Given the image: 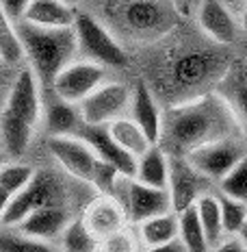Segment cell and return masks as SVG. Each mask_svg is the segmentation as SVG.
<instances>
[{"label": "cell", "instance_id": "1", "mask_svg": "<svg viewBox=\"0 0 247 252\" xmlns=\"http://www.w3.org/2000/svg\"><path fill=\"white\" fill-rule=\"evenodd\" d=\"M236 126L239 122L221 96H202L165 115L161 139L169 146V157H185L199 146L234 137ZM167 146L161 148L167 150Z\"/></svg>", "mask_w": 247, "mask_h": 252}, {"label": "cell", "instance_id": "2", "mask_svg": "<svg viewBox=\"0 0 247 252\" xmlns=\"http://www.w3.org/2000/svg\"><path fill=\"white\" fill-rule=\"evenodd\" d=\"M18 35L22 41L24 55L30 61V70L35 72L37 81L52 85L56 74L67 67L78 55V41L74 29L46 31L30 24H18Z\"/></svg>", "mask_w": 247, "mask_h": 252}, {"label": "cell", "instance_id": "3", "mask_svg": "<svg viewBox=\"0 0 247 252\" xmlns=\"http://www.w3.org/2000/svg\"><path fill=\"white\" fill-rule=\"evenodd\" d=\"M74 35L78 41V52L85 57V61L98 63L102 67H124L128 63V55H126L124 46L91 13H76Z\"/></svg>", "mask_w": 247, "mask_h": 252}, {"label": "cell", "instance_id": "4", "mask_svg": "<svg viewBox=\"0 0 247 252\" xmlns=\"http://www.w3.org/2000/svg\"><path fill=\"white\" fill-rule=\"evenodd\" d=\"M245 155H247V150L239 139L225 137V139L213 141V144L199 146V148L191 150L189 155H185V159L204 181L217 183L219 185Z\"/></svg>", "mask_w": 247, "mask_h": 252}, {"label": "cell", "instance_id": "5", "mask_svg": "<svg viewBox=\"0 0 247 252\" xmlns=\"http://www.w3.org/2000/svg\"><path fill=\"white\" fill-rule=\"evenodd\" d=\"M61 200H63V189L59 185V181L50 174L37 172V176L33 178V183L11 200L4 218L0 220V226L15 228L20 222H24L30 213L39 211V209L63 207Z\"/></svg>", "mask_w": 247, "mask_h": 252}, {"label": "cell", "instance_id": "6", "mask_svg": "<svg viewBox=\"0 0 247 252\" xmlns=\"http://www.w3.org/2000/svg\"><path fill=\"white\" fill-rule=\"evenodd\" d=\"M130 102H133L130 87H126L124 83H104L78 104V111H81L82 124L109 126L130 113Z\"/></svg>", "mask_w": 247, "mask_h": 252}, {"label": "cell", "instance_id": "7", "mask_svg": "<svg viewBox=\"0 0 247 252\" xmlns=\"http://www.w3.org/2000/svg\"><path fill=\"white\" fill-rule=\"evenodd\" d=\"M115 200H119L126 215H128V220L135 222L137 226L148 222L152 218H159V215L173 211L169 189L145 187L141 183H137L135 178H124Z\"/></svg>", "mask_w": 247, "mask_h": 252}, {"label": "cell", "instance_id": "8", "mask_svg": "<svg viewBox=\"0 0 247 252\" xmlns=\"http://www.w3.org/2000/svg\"><path fill=\"white\" fill-rule=\"evenodd\" d=\"M104 76H107V72H104L102 65L78 59V61H72L67 67H63L55 81H52L50 89L61 100L78 107L100 85H104Z\"/></svg>", "mask_w": 247, "mask_h": 252}, {"label": "cell", "instance_id": "9", "mask_svg": "<svg viewBox=\"0 0 247 252\" xmlns=\"http://www.w3.org/2000/svg\"><path fill=\"white\" fill-rule=\"evenodd\" d=\"M4 109L9 113L18 115L24 122H28L33 128L41 122V118H44V102H41V94H39V81L30 67L20 70V74L15 76L13 85L9 89Z\"/></svg>", "mask_w": 247, "mask_h": 252}, {"label": "cell", "instance_id": "10", "mask_svg": "<svg viewBox=\"0 0 247 252\" xmlns=\"http://www.w3.org/2000/svg\"><path fill=\"white\" fill-rule=\"evenodd\" d=\"M82 222H85L89 233L102 244V241L122 233L126 228V222H128V215H126L119 200L109 196H98L85 209Z\"/></svg>", "mask_w": 247, "mask_h": 252}, {"label": "cell", "instance_id": "11", "mask_svg": "<svg viewBox=\"0 0 247 252\" xmlns=\"http://www.w3.org/2000/svg\"><path fill=\"white\" fill-rule=\"evenodd\" d=\"M169 196L173 213H182L195 207L197 198L206 193L204 178L187 163L185 157H169Z\"/></svg>", "mask_w": 247, "mask_h": 252}, {"label": "cell", "instance_id": "12", "mask_svg": "<svg viewBox=\"0 0 247 252\" xmlns=\"http://www.w3.org/2000/svg\"><path fill=\"white\" fill-rule=\"evenodd\" d=\"M78 137H81L89 148L93 150V155L98 157V161L113 165L115 170H117L122 176H126V178H135V174H137V159L115 144L113 137L109 135L107 126L82 124Z\"/></svg>", "mask_w": 247, "mask_h": 252}, {"label": "cell", "instance_id": "13", "mask_svg": "<svg viewBox=\"0 0 247 252\" xmlns=\"http://www.w3.org/2000/svg\"><path fill=\"white\" fill-rule=\"evenodd\" d=\"M48 150L59 163L78 181H91L98 157L81 137H50Z\"/></svg>", "mask_w": 247, "mask_h": 252}, {"label": "cell", "instance_id": "14", "mask_svg": "<svg viewBox=\"0 0 247 252\" xmlns=\"http://www.w3.org/2000/svg\"><path fill=\"white\" fill-rule=\"evenodd\" d=\"M133 122L145 133L152 146L161 144V133H163V115L161 109L154 100V94L148 83L139 81L133 89V102H130V115Z\"/></svg>", "mask_w": 247, "mask_h": 252}, {"label": "cell", "instance_id": "15", "mask_svg": "<svg viewBox=\"0 0 247 252\" xmlns=\"http://www.w3.org/2000/svg\"><path fill=\"white\" fill-rule=\"evenodd\" d=\"M197 24L204 33L208 35L217 44H232L239 33V24H236L232 11L228 9L225 2H208L197 4Z\"/></svg>", "mask_w": 247, "mask_h": 252}, {"label": "cell", "instance_id": "16", "mask_svg": "<svg viewBox=\"0 0 247 252\" xmlns=\"http://www.w3.org/2000/svg\"><path fill=\"white\" fill-rule=\"evenodd\" d=\"M70 213H67L65 207H46L39 209V211L30 213L24 222H20L13 230H18L20 235H26V237H33L39 241H50L61 237L63 230L70 224Z\"/></svg>", "mask_w": 247, "mask_h": 252}, {"label": "cell", "instance_id": "17", "mask_svg": "<svg viewBox=\"0 0 247 252\" xmlns=\"http://www.w3.org/2000/svg\"><path fill=\"white\" fill-rule=\"evenodd\" d=\"M215 72V55L210 52H187L171 63V81L180 89H195Z\"/></svg>", "mask_w": 247, "mask_h": 252}, {"label": "cell", "instance_id": "18", "mask_svg": "<svg viewBox=\"0 0 247 252\" xmlns=\"http://www.w3.org/2000/svg\"><path fill=\"white\" fill-rule=\"evenodd\" d=\"M76 13L70 4L59 0H30L24 22L46 31H63L74 29Z\"/></svg>", "mask_w": 247, "mask_h": 252}, {"label": "cell", "instance_id": "19", "mask_svg": "<svg viewBox=\"0 0 247 252\" xmlns=\"http://www.w3.org/2000/svg\"><path fill=\"white\" fill-rule=\"evenodd\" d=\"M44 120L52 137H78L82 128V118L76 104L61 100L55 94L44 104Z\"/></svg>", "mask_w": 247, "mask_h": 252}, {"label": "cell", "instance_id": "20", "mask_svg": "<svg viewBox=\"0 0 247 252\" xmlns=\"http://www.w3.org/2000/svg\"><path fill=\"white\" fill-rule=\"evenodd\" d=\"M169 9L159 2H130L124 9V22L139 35H156L165 29Z\"/></svg>", "mask_w": 247, "mask_h": 252}, {"label": "cell", "instance_id": "21", "mask_svg": "<svg viewBox=\"0 0 247 252\" xmlns=\"http://www.w3.org/2000/svg\"><path fill=\"white\" fill-rule=\"evenodd\" d=\"M135 181L152 189L169 187V155L161 146H152L137 159Z\"/></svg>", "mask_w": 247, "mask_h": 252}, {"label": "cell", "instance_id": "22", "mask_svg": "<svg viewBox=\"0 0 247 252\" xmlns=\"http://www.w3.org/2000/svg\"><path fill=\"white\" fill-rule=\"evenodd\" d=\"M33 130L35 128L28 122H24L18 115L2 109V113H0V139H2L4 150L11 157H22L28 150L30 139H33Z\"/></svg>", "mask_w": 247, "mask_h": 252}, {"label": "cell", "instance_id": "23", "mask_svg": "<svg viewBox=\"0 0 247 252\" xmlns=\"http://www.w3.org/2000/svg\"><path fill=\"white\" fill-rule=\"evenodd\" d=\"M223 100L234 113L236 122L247 126V67L245 65H234L232 72L225 76L223 85Z\"/></svg>", "mask_w": 247, "mask_h": 252}, {"label": "cell", "instance_id": "24", "mask_svg": "<svg viewBox=\"0 0 247 252\" xmlns=\"http://www.w3.org/2000/svg\"><path fill=\"white\" fill-rule=\"evenodd\" d=\"M107 130L113 137L115 144H117L122 150L128 152V155H133L135 159H139L143 152H148L152 148V144H150V139L145 137V133L128 118V115L122 120H115L113 124H109Z\"/></svg>", "mask_w": 247, "mask_h": 252}, {"label": "cell", "instance_id": "25", "mask_svg": "<svg viewBox=\"0 0 247 252\" xmlns=\"http://www.w3.org/2000/svg\"><path fill=\"white\" fill-rule=\"evenodd\" d=\"M178 233H180V222H178V215L173 211L139 224V237L145 248H156V246L176 241Z\"/></svg>", "mask_w": 247, "mask_h": 252}, {"label": "cell", "instance_id": "26", "mask_svg": "<svg viewBox=\"0 0 247 252\" xmlns=\"http://www.w3.org/2000/svg\"><path fill=\"white\" fill-rule=\"evenodd\" d=\"M195 211L199 218V224H202L204 233H206V239L213 246H217L219 241L223 239V228H221V211H219V200L217 193L206 191L197 198L195 202Z\"/></svg>", "mask_w": 247, "mask_h": 252}, {"label": "cell", "instance_id": "27", "mask_svg": "<svg viewBox=\"0 0 247 252\" xmlns=\"http://www.w3.org/2000/svg\"><path fill=\"white\" fill-rule=\"evenodd\" d=\"M178 222H180V233H178V239L182 241L187 252H210L206 233H204L202 224H199L197 211L195 207L187 209V211L178 213Z\"/></svg>", "mask_w": 247, "mask_h": 252}, {"label": "cell", "instance_id": "28", "mask_svg": "<svg viewBox=\"0 0 247 252\" xmlns=\"http://www.w3.org/2000/svg\"><path fill=\"white\" fill-rule=\"evenodd\" d=\"M100 241L87 230L82 220H72L61 235L59 252H96Z\"/></svg>", "mask_w": 247, "mask_h": 252}, {"label": "cell", "instance_id": "29", "mask_svg": "<svg viewBox=\"0 0 247 252\" xmlns=\"http://www.w3.org/2000/svg\"><path fill=\"white\" fill-rule=\"evenodd\" d=\"M217 200H219V211H221L223 237H239L247 222V204L223 196V193H217Z\"/></svg>", "mask_w": 247, "mask_h": 252}, {"label": "cell", "instance_id": "30", "mask_svg": "<svg viewBox=\"0 0 247 252\" xmlns=\"http://www.w3.org/2000/svg\"><path fill=\"white\" fill-rule=\"evenodd\" d=\"M0 57L2 63H20L24 59V48L18 35V26H15L0 9Z\"/></svg>", "mask_w": 247, "mask_h": 252}, {"label": "cell", "instance_id": "31", "mask_svg": "<svg viewBox=\"0 0 247 252\" xmlns=\"http://www.w3.org/2000/svg\"><path fill=\"white\" fill-rule=\"evenodd\" d=\"M0 252H59L48 241L20 235L13 228H0Z\"/></svg>", "mask_w": 247, "mask_h": 252}, {"label": "cell", "instance_id": "32", "mask_svg": "<svg viewBox=\"0 0 247 252\" xmlns=\"http://www.w3.org/2000/svg\"><path fill=\"white\" fill-rule=\"evenodd\" d=\"M35 176H37V172H35L30 165L9 163V165L0 167V185L7 189L13 198L18 196L20 191H24V189L33 183Z\"/></svg>", "mask_w": 247, "mask_h": 252}, {"label": "cell", "instance_id": "33", "mask_svg": "<svg viewBox=\"0 0 247 252\" xmlns=\"http://www.w3.org/2000/svg\"><path fill=\"white\" fill-rule=\"evenodd\" d=\"M217 187H219V193L247 204V155L232 167V172Z\"/></svg>", "mask_w": 247, "mask_h": 252}, {"label": "cell", "instance_id": "34", "mask_svg": "<svg viewBox=\"0 0 247 252\" xmlns=\"http://www.w3.org/2000/svg\"><path fill=\"white\" fill-rule=\"evenodd\" d=\"M124 178L117 170H115L113 165L109 163H102V161H98L96 170H93V176H91V185L100 191V196H109V198H115L119 191V187H122Z\"/></svg>", "mask_w": 247, "mask_h": 252}, {"label": "cell", "instance_id": "35", "mask_svg": "<svg viewBox=\"0 0 247 252\" xmlns=\"http://www.w3.org/2000/svg\"><path fill=\"white\" fill-rule=\"evenodd\" d=\"M28 4H30L28 0H2V2H0V9H2V13L18 26V24L24 22L26 11H28Z\"/></svg>", "mask_w": 247, "mask_h": 252}, {"label": "cell", "instance_id": "36", "mask_svg": "<svg viewBox=\"0 0 247 252\" xmlns=\"http://www.w3.org/2000/svg\"><path fill=\"white\" fill-rule=\"evenodd\" d=\"M102 250L104 252H137V244H135V239L130 237L126 230H122L119 235H115V237L111 239H107V241H102Z\"/></svg>", "mask_w": 247, "mask_h": 252}, {"label": "cell", "instance_id": "37", "mask_svg": "<svg viewBox=\"0 0 247 252\" xmlns=\"http://www.w3.org/2000/svg\"><path fill=\"white\" fill-rule=\"evenodd\" d=\"M210 252H247V246L241 241V237H223L217 246H213Z\"/></svg>", "mask_w": 247, "mask_h": 252}, {"label": "cell", "instance_id": "38", "mask_svg": "<svg viewBox=\"0 0 247 252\" xmlns=\"http://www.w3.org/2000/svg\"><path fill=\"white\" fill-rule=\"evenodd\" d=\"M145 252H187V250H185V246H182V241L176 239V241H169V244H165V246L145 248Z\"/></svg>", "mask_w": 247, "mask_h": 252}, {"label": "cell", "instance_id": "39", "mask_svg": "<svg viewBox=\"0 0 247 252\" xmlns=\"http://www.w3.org/2000/svg\"><path fill=\"white\" fill-rule=\"evenodd\" d=\"M11 200H13V196L2 185H0V220L4 218V213H7V209H9V204H11Z\"/></svg>", "mask_w": 247, "mask_h": 252}, {"label": "cell", "instance_id": "40", "mask_svg": "<svg viewBox=\"0 0 247 252\" xmlns=\"http://www.w3.org/2000/svg\"><path fill=\"white\" fill-rule=\"evenodd\" d=\"M241 29L247 33V4L243 7V11H241Z\"/></svg>", "mask_w": 247, "mask_h": 252}, {"label": "cell", "instance_id": "41", "mask_svg": "<svg viewBox=\"0 0 247 252\" xmlns=\"http://www.w3.org/2000/svg\"><path fill=\"white\" fill-rule=\"evenodd\" d=\"M239 237H241V241H243V244L247 246V222H245V226H243V230H241Z\"/></svg>", "mask_w": 247, "mask_h": 252}, {"label": "cell", "instance_id": "42", "mask_svg": "<svg viewBox=\"0 0 247 252\" xmlns=\"http://www.w3.org/2000/svg\"><path fill=\"white\" fill-rule=\"evenodd\" d=\"M96 252H104V250H102V246H100V248H98V250H96Z\"/></svg>", "mask_w": 247, "mask_h": 252}, {"label": "cell", "instance_id": "43", "mask_svg": "<svg viewBox=\"0 0 247 252\" xmlns=\"http://www.w3.org/2000/svg\"><path fill=\"white\" fill-rule=\"evenodd\" d=\"M0 65H2V57H0Z\"/></svg>", "mask_w": 247, "mask_h": 252}]
</instances>
